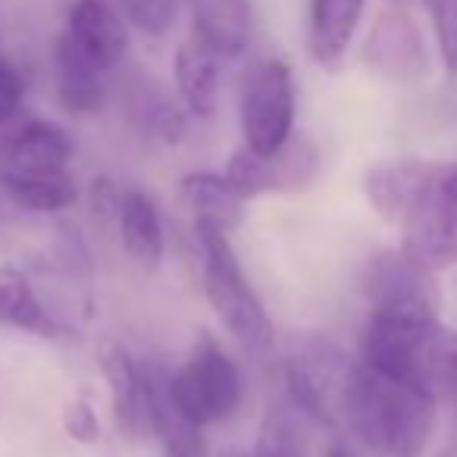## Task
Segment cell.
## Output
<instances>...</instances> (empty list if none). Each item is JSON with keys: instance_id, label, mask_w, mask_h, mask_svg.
Instances as JSON below:
<instances>
[{"instance_id": "obj_9", "label": "cell", "mask_w": 457, "mask_h": 457, "mask_svg": "<svg viewBox=\"0 0 457 457\" xmlns=\"http://www.w3.org/2000/svg\"><path fill=\"white\" fill-rule=\"evenodd\" d=\"M101 373L110 395V417L129 442L151 438V370L126 345L104 342Z\"/></svg>"}, {"instance_id": "obj_21", "label": "cell", "mask_w": 457, "mask_h": 457, "mask_svg": "<svg viewBox=\"0 0 457 457\" xmlns=\"http://www.w3.org/2000/svg\"><path fill=\"white\" fill-rule=\"evenodd\" d=\"M126 107L132 129L151 145L179 147L185 141V135H188V110L182 107V101L160 91L154 82H145V79L135 82L129 88Z\"/></svg>"}, {"instance_id": "obj_3", "label": "cell", "mask_w": 457, "mask_h": 457, "mask_svg": "<svg viewBox=\"0 0 457 457\" xmlns=\"http://www.w3.org/2000/svg\"><path fill=\"white\" fill-rule=\"evenodd\" d=\"M191 228L201 254V282L210 311L245 351L263 354L273 345V320L251 286L228 232L201 222H191Z\"/></svg>"}, {"instance_id": "obj_10", "label": "cell", "mask_w": 457, "mask_h": 457, "mask_svg": "<svg viewBox=\"0 0 457 457\" xmlns=\"http://www.w3.org/2000/svg\"><path fill=\"white\" fill-rule=\"evenodd\" d=\"M363 63L388 82H417L429 72V51L404 7L382 10L363 41Z\"/></svg>"}, {"instance_id": "obj_31", "label": "cell", "mask_w": 457, "mask_h": 457, "mask_svg": "<svg viewBox=\"0 0 457 457\" xmlns=\"http://www.w3.org/2000/svg\"><path fill=\"white\" fill-rule=\"evenodd\" d=\"M238 457H257V454H254V451H251V454H238Z\"/></svg>"}, {"instance_id": "obj_7", "label": "cell", "mask_w": 457, "mask_h": 457, "mask_svg": "<svg viewBox=\"0 0 457 457\" xmlns=\"http://www.w3.org/2000/svg\"><path fill=\"white\" fill-rule=\"evenodd\" d=\"M370 313L379 317H438L436 273L420 267L401 248L373 254L361 276Z\"/></svg>"}, {"instance_id": "obj_30", "label": "cell", "mask_w": 457, "mask_h": 457, "mask_svg": "<svg viewBox=\"0 0 457 457\" xmlns=\"http://www.w3.org/2000/svg\"><path fill=\"white\" fill-rule=\"evenodd\" d=\"M388 4H395V7H404L407 0H388Z\"/></svg>"}, {"instance_id": "obj_8", "label": "cell", "mask_w": 457, "mask_h": 457, "mask_svg": "<svg viewBox=\"0 0 457 457\" xmlns=\"http://www.w3.org/2000/svg\"><path fill=\"white\" fill-rule=\"evenodd\" d=\"M320 151L311 138L292 135L288 145L276 154H254L248 147H236L226 160V176L254 201L261 195H298L307 191L320 176Z\"/></svg>"}, {"instance_id": "obj_15", "label": "cell", "mask_w": 457, "mask_h": 457, "mask_svg": "<svg viewBox=\"0 0 457 457\" xmlns=\"http://www.w3.org/2000/svg\"><path fill=\"white\" fill-rule=\"evenodd\" d=\"M54 95L70 116H97L110 101V72L91 63L63 35L54 41Z\"/></svg>"}, {"instance_id": "obj_11", "label": "cell", "mask_w": 457, "mask_h": 457, "mask_svg": "<svg viewBox=\"0 0 457 457\" xmlns=\"http://www.w3.org/2000/svg\"><path fill=\"white\" fill-rule=\"evenodd\" d=\"M76 138L54 120H16L0 132V170L29 176H63L72 172Z\"/></svg>"}, {"instance_id": "obj_18", "label": "cell", "mask_w": 457, "mask_h": 457, "mask_svg": "<svg viewBox=\"0 0 457 457\" xmlns=\"http://www.w3.org/2000/svg\"><path fill=\"white\" fill-rule=\"evenodd\" d=\"M0 329H13L45 342H60L70 336L66 323L47 307L32 279L13 263L0 267Z\"/></svg>"}, {"instance_id": "obj_12", "label": "cell", "mask_w": 457, "mask_h": 457, "mask_svg": "<svg viewBox=\"0 0 457 457\" xmlns=\"http://www.w3.org/2000/svg\"><path fill=\"white\" fill-rule=\"evenodd\" d=\"M129 32L132 29L113 7V0H72L63 29H60V35L70 38L76 51H82L91 63H97L110 76L126 60L129 41H132Z\"/></svg>"}, {"instance_id": "obj_24", "label": "cell", "mask_w": 457, "mask_h": 457, "mask_svg": "<svg viewBox=\"0 0 457 457\" xmlns=\"http://www.w3.org/2000/svg\"><path fill=\"white\" fill-rule=\"evenodd\" d=\"M436 35L438 60L448 79H457V0H423Z\"/></svg>"}, {"instance_id": "obj_26", "label": "cell", "mask_w": 457, "mask_h": 457, "mask_svg": "<svg viewBox=\"0 0 457 457\" xmlns=\"http://www.w3.org/2000/svg\"><path fill=\"white\" fill-rule=\"evenodd\" d=\"M63 432L76 445H97L101 442V417H97L95 404H91L88 395H79V398L66 401L63 407Z\"/></svg>"}, {"instance_id": "obj_6", "label": "cell", "mask_w": 457, "mask_h": 457, "mask_svg": "<svg viewBox=\"0 0 457 457\" xmlns=\"http://www.w3.org/2000/svg\"><path fill=\"white\" fill-rule=\"evenodd\" d=\"M354 363V357H348L332 342L301 345L282 367L286 401L311 423L342 429L345 392H348Z\"/></svg>"}, {"instance_id": "obj_19", "label": "cell", "mask_w": 457, "mask_h": 457, "mask_svg": "<svg viewBox=\"0 0 457 457\" xmlns=\"http://www.w3.org/2000/svg\"><path fill=\"white\" fill-rule=\"evenodd\" d=\"M122 251L129 261L145 273L163 267L166 257V226L157 201L141 188H126L120 204V220H116Z\"/></svg>"}, {"instance_id": "obj_29", "label": "cell", "mask_w": 457, "mask_h": 457, "mask_svg": "<svg viewBox=\"0 0 457 457\" xmlns=\"http://www.w3.org/2000/svg\"><path fill=\"white\" fill-rule=\"evenodd\" d=\"M10 222H13V207L7 204V197L0 195V232H4V228L10 226Z\"/></svg>"}, {"instance_id": "obj_22", "label": "cell", "mask_w": 457, "mask_h": 457, "mask_svg": "<svg viewBox=\"0 0 457 457\" xmlns=\"http://www.w3.org/2000/svg\"><path fill=\"white\" fill-rule=\"evenodd\" d=\"M0 195L7 197V204L13 210L47 216L76 207L82 191H79L72 172H63V176H29V172L0 170Z\"/></svg>"}, {"instance_id": "obj_4", "label": "cell", "mask_w": 457, "mask_h": 457, "mask_svg": "<svg viewBox=\"0 0 457 457\" xmlns=\"http://www.w3.org/2000/svg\"><path fill=\"white\" fill-rule=\"evenodd\" d=\"M170 392L179 411L201 429L236 417L245 398L242 370L216 336L201 332L185 351L176 370H170Z\"/></svg>"}, {"instance_id": "obj_23", "label": "cell", "mask_w": 457, "mask_h": 457, "mask_svg": "<svg viewBox=\"0 0 457 457\" xmlns=\"http://www.w3.org/2000/svg\"><path fill=\"white\" fill-rule=\"evenodd\" d=\"M113 7L120 10L132 32L160 41L176 29L185 0H113Z\"/></svg>"}, {"instance_id": "obj_17", "label": "cell", "mask_w": 457, "mask_h": 457, "mask_svg": "<svg viewBox=\"0 0 457 457\" xmlns=\"http://www.w3.org/2000/svg\"><path fill=\"white\" fill-rule=\"evenodd\" d=\"M179 195H182L185 207L191 210V220L201 222V226L222 228V232L232 236L248 220L251 197L226 172H213V170L188 172L179 182Z\"/></svg>"}, {"instance_id": "obj_14", "label": "cell", "mask_w": 457, "mask_h": 457, "mask_svg": "<svg viewBox=\"0 0 457 457\" xmlns=\"http://www.w3.org/2000/svg\"><path fill=\"white\" fill-rule=\"evenodd\" d=\"M222 63L226 60L210 51L204 41H197L195 35L179 41L176 54H172V82H176V95L191 120H213L220 110Z\"/></svg>"}, {"instance_id": "obj_25", "label": "cell", "mask_w": 457, "mask_h": 457, "mask_svg": "<svg viewBox=\"0 0 457 457\" xmlns=\"http://www.w3.org/2000/svg\"><path fill=\"white\" fill-rule=\"evenodd\" d=\"M26 72L20 70L13 57L0 51V132L10 129L16 120L22 116V107H26Z\"/></svg>"}, {"instance_id": "obj_2", "label": "cell", "mask_w": 457, "mask_h": 457, "mask_svg": "<svg viewBox=\"0 0 457 457\" xmlns=\"http://www.w3.org/2000/svg\"><path fill=\"white\" fill-rule=\"evenodd\" d=\"M438 398L392 379L357 357L342 407V429L367 457H423L436 436Z\"/></svg>"}, {"instance_id": "obj_5", "label": "cell", "mask_w": 457, "mask_h": 457, "mask_svg": "<svg viewBox=\"0 0 457 457\" xmlns=\"http://www.w3.org/2000/svg\"><path fill=\"white\" fill-rule=\"evenodd\" d=\"M298 120V82L286 57H263L245 72L238 88L242 145L254 154H276L288 145Z\"/></svg>"}, {"instance_id": "obj_28", "label": "cell", "mask_w": 457, "mask_h": 457, "mask_svg": "<svg viewBox=\"0 0 457 457\" xmlns=\"http://www.w3.org/2000/svg\"><path fill=\"white\" fill-rule=\"evenodd\" d=\"M326 457H363V454L351 442H332L329 448H326Z\"/></svg>"}, {"instance_id": "obj_20", "label": "cell", "mask_w": 457, "mask_h": 457, "mask_svg": "<svg viewBox=\"0 0 457 457\" xmlns=\"http://www.w3.org/2000/svg\"><path fill=\"white\" fill-rule=\"evenodd\" d=\"M151 370V438H157L160 457H207L204 429L191 423L170 392V367L147 361Z\"/></svg>"}, {"instance_id": "obj_27", "label": "cell", "mask_w": 457, "mask_h": 457, "mask_svg": "<svg viewBox=\"0 0 457 457\" xmlns=\"http://www.w3.org/2000/svg\"><path fill=\"white\" fill-rule=\"evenodd\" d=\"M122 191L126 185H120L110 176H95L85 188V201H88V210L101 226H116L120 220V204H122Z\"/></svg>"}, {"instance_id": "obj_1", "label": "cell", "mask_w": 457, "mask_h": 457, "mask_svg": "<svg viewBox=\"0 0 457 457\" xmlns=\"http://www.w3.org/2000/svg\"><path fill=\"white\" fill-rule=\"evenodd\" d=\"M363 195L420 267L442 273L457 263V160L398 157L370 166Z\"/></svg>"}, {"instance_id": "obj_16", "label": "cell", "mask_w": 457, "mask_h": 457, "mask_svg": "<svg viewBox=\"0 0 457 457\" xmlns=\"http://www.w3.org/2000/svg\"><path fill=\"white\" fill-rule=\"evenodd\" d=\"M191 16V35L220 54L238 60L248 54L254 38V7L251 0H185Z\"/></svg>"}, {"instance_id": "obj_13", "label": "cell", "mask_w": 457, "mask_h": 457, "mask_svg": "<svg viewBox=\"0 0 457 457\" xmlns=\"http://www.w3.org/2000/svg\"><path fill=\"white\" fill-rule=\"evenodd\" d=\"M367 0H307V54L323 70L348 60L361 32Z\"/></svg>"}]
</instances>
